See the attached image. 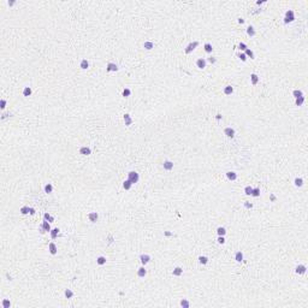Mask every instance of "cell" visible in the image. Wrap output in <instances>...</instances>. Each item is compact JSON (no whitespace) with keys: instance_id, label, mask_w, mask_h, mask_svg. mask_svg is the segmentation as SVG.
Masks as SVG:
<instances>
[{"instance_id":"7402d4cb","label":"cell","mask_w":308,"mask_h":308,"mask_svg":"<svg viewBox=\"0 0 308 308\" xmlns=\"http://www.w3.org/2000/svg\"><path fill=\"white\" fill-rule=\"evenodd\" d=\"M143 47H145L146 49H148V51H149V49H152V48L154 47V43H153L152 41H146V42L143 43Z\"/></svg>"},{"instance_id":"7a4b0ae2","label":"cell","mask_w":308,"mask_h":308,"mask_svg":"<svg viewBox=\"0 0 308 308\" xmlns=\"http://www.w3.org/2000/svg\"><path fill=\"white\" fill-rule=\"evenodd\" d=\"M128 179L134 184V183H137V182H139L140 176H139V173H137V172H135V171H130V172L128 173Z\"/></svg>"},{"instance_id":"f546056e","label":"cell","mask_w":308,"mask_h":308,"mask_svg":"<svg viewBox=\"0 0 308 308\" xmlns=\"http://www.w3.org/2000/svg\"><path fill=\"white\" fill-rule=\"evenodd\" d=\"M199 262H200L201 265H206V264L208 262V258H207V256H200V258H199Z\"/></svg>"},{"instance_id":"9c48e42d","label":"cell","mask_w":308,"mask_h":308,"mask_svg":"<svg viewBox=\"0 0 308 308\" xmlns=\"http://www.w3.org/2000/svg\"><path fill=\"white\" fill-rule=\"evenodd\" d=\"M97 218H99V214H97L96 212H90V213L88 214V219H89L91 223H95V222L97 220Z\"/></svg>"},{"instance_id":"d4e9b609","label":"cell","mask_w":308,"mask_h":308,"mask_svg":"<svg viewBox=\"0 0 308 308\" xmlns=\"http://www.w3.org/2000/svg\"><path fill=\"white\" fill-rule=\"evenodd\" d=\"M292 95L297 99V97H301V96H303V93H302V90H300V89H295L294 91H292Z\"/></svg>"},{"instance_id":"4316f807","label":"cell","mask_w":308,"mask_h":308,"mask_svg":"<svg viewBox=\"0 0 308 308\" xmlns=\"http://www.w3.org/2000/svg\"><path fill=\"white\" fill-rule=\"evenodd\" d=\"M217 232H218L219 236H225V235H226V230H225V228H223V226H219V228L217 229Z\"/></svg>"},{"instance_id":"836d02e7","label":"cell","mask_w":308,"mask_h":308,"mask_svg":"<svg viewBox=\"0 0 308 308\" xmlns=\"http://www.w3.org/2000/svg\"><path fill=\"white\" fill-rule=\"evenodd\" d=\"M294 183H295L296 187H302V185H303V179H302V178H295Z\"/></svg>"},{"instance_id":"d6986e66","label":"cell","mask_w":308,"mask_h":308,"mask_svg":"<svg viewBox=\"0 0 308 308\" xmlns=\"http://www.w3.org/2000/svg\"><path fill=\"white\" fill-rule=\"evenodd\" d=\"M203 48H205V52L206 53H212V51H213V47H212V45L211 43H205V46H203Z\"/></svg>"},{"instance_id":"b9f144b4","label":"cell","mask_w":308,"mask_h":308,"mask_svg":"<svg viewBox=\"0 0 308 308\" xmlns=\"http://www.w3.org/2000/svg\"><path fill=\"white\" fill-rule=\"evenodd\" d=\"M10 306H11V303H10V301L9 300H3V307L4 308H10Z\"/></svg>"},{"instance_id":"7bdbcfd3","label":"cell","mask_w":308,"mask_h":308,"mask_svg":"<svg viewBox=\"0 0 308 308\" xmlns=\"http://www.w3.org/2000/svg\"><path fill=\"white\" fill-rule=\"evenodd\" d=\"M238 47H240V49L241 51H246L248 47H247V45L244 43V42H240V45H238Z\"/></svg>"},{"instance_id":"5bb4252c","label":"cell","mask_w":308,"mask_h":308,"mask_svg":"<svg viewBox=\"0 0 308 308\" xmlns=\"http://www.w3.org/2000/svg\"><path fill=\"white\" fill-rule=\"evenodd\" d=\"M226 177H228L230 181H235V179L237 178V173L234 172V171H228V172H226Z\"/></svg>"},{"instance_id":"ab89813d","label":"cell","mask_w":308,"mask_h":308,"mask_svg":"<svg viewBox=\"0 0 308 308\" xmlns=\"http://www.w3.org/2000/svg\"><path fill=\"white\" fill-rule=\"evenodd\" d=\"M246 55H247V57H250V59H254V53H253V51H250L249 48L246 49Z\"/></svg>"},{"instance_id":"8fae6325","label":"cell","mask_w":308,"mask_h":308,"mask_svg":"<svg viewBox=\"0 0 308 308\" xmlns=\"http://www.w3.org/2000/svg\"><path fill=\"white\" fill-rule=\"evenodd\" d=\"M91 153V149L89 147H81L79 148V154L82 155H89Z\"/></svg>"},{"instance_id":"bcb514c9","label":"cell","mask_w":308,"mask_h":308,"mask_svg":"<svg viewBox=\"0 0 308 308\" xmlns=\"http://www.w3.org/2000/svg\"><path fill=\"white\" fill-rule=\"evenodd\" d=\"M218 242H219L220 244H224V243H225V238H224V236H219V238H218Z\"/></svg>"},{"instance_id":"cb8c5ba5","label":"cell","mask_w":308,"mask_h":308,"mask_svg":"<svg viewBox=\"0 0 308 308\" xmlns=\"http://www.w3.org/2000/svg\"><path fill=\"white\" fill-rule=\"evenodd\" d=\"M96 264L97 265H105L106 264V258L105 256H99L96 259Z\"/></svg>"},{"instance_id":"f1b7e54d","label":"cell","mask_w":308,"mask_h":308,"mask_svg":"<svg viewBox=\"0 0 308 308\" xmlns=\"http://www.w3.org/2000/svg\"><path fill=\"white\" fill-rule=\"evenodd\" d=\"M252 196H254V197H259V196H260V188H253Z\"/></svg>"},{"instance_id":"ac0fdd59","label":"cell","mask_w":308,"mask_h":308,"mask_svg":"<svg viewBox=\"0 0 308 308\" xmlns=\"http://www.w3.org/2000/svg\"><path fill=\"white\" fill-rule=\"evenodd\" d=\"M146 274H147V271H146L145 267H140V268L137 270V276H139V277L142 278V277H145Z\"/></svg>"},{"instance_id":"4fadbf2b","label":"cell","mask_w":308,"mask_h":308,"mask_svg":"<svg viewBox=\"0 0 308 308\" xmlns=\"http://www.w3.org/2000/svg\"><path fill=\"white\" fill-rule=\"evenodd\" d=\"M124 123H125V125H131L133 118H131V116H130L129 113H125V115H124Z\"/></svg>"},{"instance_id":"277c9868","label":"cell","mask_w":308,"mask_h":308,"mask_svg":"<svg viewBox=\"0 0 308 308\" xmlns=\"http://www.w3.org/2000/svg\"><path fill=\"white\" fill-rule=\"evenodd\" d=\"M196 66H197L199 69H205V67H206V59L199 58V59L196 60Z\"/></svg>"},{"instance_id":"db71d44e","label":"cell","mask_w":308,"mask_h":308,"mask_svg":"<svg viewBox=\"0 0 308 308\" xmlns=\"http://www.w3.org/2000/svg\"><path fill=\"white\" fill-rule=\"evenodd\" d=\"M238 23H241V24H242V23H244V19H242V18H240V19H238Z\"/></svg>"},{"instance_id":"11a10c76","label":"cell","mask_w":308,"mask_h":308,"mask_svg":"<svg viewBox=\"0 0 308 308\" xmlns=\"http://www.w3.org/2000/svg\"><path fill=\"white\" fill-rule=\"evenodd\" d=\"M171 235H172V234H171V232H169V231H166V232H165V236H171Z\"/></svg>"},{"instance_id":"1f68e13d","label":"cell","mask_w":308,"mask_h":308,"mask_svg":"<svg viewBox=\"0 0 308 308\" xmlns=\"http://www.w3.org/2000/svg\"><path fill=\"white\" fill-rule=\"evenodd\" d=\"M42 226H43V229L46 230V231H51V225H49V222L48 220H45L43 223H42Z\"/></svg>"},{"instance_id":"ee69618b","label":"cell","mask_w":308,"mask_h":308,"mask_svg":"<svg viewBox=\"0 0 308 308\" xmlns=\"http://www.w3.org/2000/svg\"><path fill=\"white\" fill-rule=\"evenodd\" d=\"M238 58H240L242 61H246V60H247V55H246V53H240V54H238Z\"/></svg>"},{"instance_id":"8d00e7d4","label":"cell","mask_w":308,"mask_h":308,"mask_svg":"<svg viewBox=\"0 0 308 308\" xmlns=\"http://www.w3.org/2000/svg\"><path fill=\"white\" fill-rule=\"evenodd\" d=\"M252 191H253V188H252L250 185H247V187L244 188V193H246V195H252Z\"/></svg>"},{"instance_id":"484cf974","label":"cell","mask_w":308,"mask_h":308,"mask_svg":"<svg viewBox=\"0 0 308 308\" xmlns=\"http://www.w3.org/2000/svg\"><path fill=\"white\" fill-rule=\"evenodd\" d=\"M131 185H133V183L129 181V179H127V181H124V183H123V188L125 189V190H129L130 188H131Z\"/></svg>"},{"instance_id":"e575fe53","label":"cell","mask_w":308,"mask_h":308,"mask_svg":"<svg viewBox=\"0 0 308 308\" xmlns=\"http://www.w3.org/2000/svg\"><path fill=\"white\" fill-rule=\"evenodd\" d=\"M64 295H65L67 298H71V297H73V292H72L70 289H66V290L64 291Z\"/></svg>"},{"instance_id":"9f6ffc18","label":"cell","mask_w":308,"mask_h":308,"mask_svg":"<svg viewBox=\"0 0 308 308\" xmlns=\"http://www.w3.org/2000/svg\"><path fill=\"white\" fill-rule=\"evenodd\" d=\"M271 200L274 201V200H276V196H274V195H271Z\"/></svg>"},{"instance_id":"d6a6232c","label":"cell","mask_w":308,"mask_h":308,"mask_svg":"<svg viewBox=\"0 0 308 308\" xmlns=\"http://www.w3.org/2000/svg\"><path fill=\"white\" fill-rule=\"evenodd\" d=\"M31 91H33V90H31L30 87H25L24 90H23V95H24V96H29V95L31 94Z\"/></svg>"},{"instance_id":"3957f363","label":"cell","mask_w":308,"mask_h":308,"mask_svg":"<svg viewBox=\"0 0 308 308\" xmlns=\"http://www.w3.org/2000/svg\"><path fill=\"white\" fill-rule=\"evenodd\" d=\"M199 46V41H194V42H190L188 46H187V48H185V53L187 54H189V53H191L196 47Z\"/></svg>"},{"instance_id":"ba28073f","label":"cell","mask_w":308,"mask_h":308,"mask_svg":"<svg viewBox=\"0 0 308 308\" xmlns=\"http://www.w3.org/2000/svg\"><path fill=\"white\" fill-rule=\"evenodd\" d=\"M163 166H164V170H166V171H171V170L173 169V163H172V161H170V160H166V161H164Z\"/></svg>"},{"instance_id":"816d5d0a","label":"cell","mask_w":308,"mask_h":308,"mask_svg":"<svg viewBox=\"0 0 308 308\" xmlns=\"http://www.w3.org/2000/svg\"><path fill=\"white\" fill-rule=\"evenodd\" d=\"M29 213H30L31 216H34L36 212H35V210H34V208H31V207H30V210H29Z\"/></svg>"},{"instance_id":"6f0895ef","label":"cell","mask_w":308,"mask_h":308,"mask_svg":"<svg viewBox=\"0 0 308 308\" xmlns=\"http://www.w3.org/2000/svg\"><path fill=\"white\" fill-rule=\"evenodd\" d=\"M13 4H15V1H9V5H10V6H12Z\"/></svg>"},{"instance_id":"f35d334b","label":"cell","mask_w":308,"mask_h":308,"mask_svg":"<svg viewBox=\"0 0 308 308\" xmlns=\"http://www.w3.org/2000/svg\"><path fill=\"white\" fill-rule=\"evenodd\" d=\"M303 101H304V96L297 97V99H296V105H297V106H301V105L303 104Z\"/></svg>"},{"instance_id":"2e32d148","label":"cell","mask_w":308,"mask_h":308,"mask_svg":"<svg viewBox=\"0 0 308 308\" xmlns=\"http://www.w3.org/2000/svg\"><path fill=\"white\" fill-rule=\"evenodd\" d=\"M232 93H234V87L232 85H226L224 88V94L225 95H231Z\"/></svg>"},{"instance_id":"6da1fadb","label":"cell","mask_w":308,"mask_h":308,"mask_svg":"<svg viewBox=\"0 0 308 308\" xmlns=\"http://www.w3.org/2000/svg\"><path fill=\"white\" fill-rule=\"evenodd\" d=\"M294 21H295L294 11H292V10L286 11V13H285V18H284V23H285V24H288V23H291V22H294Z\"/></svg>"},{"instance_id":"f5cc1de1","label":"cell","mask_w":308,"mask_h":308,"mask_svg":"<svg viewBox=\"0 0 308 308\" xmlns=\"http://www.w3.org/2000/svg\"><path fill=\"white\" fill-rule=\"evenodd\" d=\"M216 119H217V121H219V119H222V115H220V113H218V115H217V116H216Z\"/></svg>"},{"instance_id":"9a60e30c","label":"cell","mask_w":308,"mask_h":308,"mask_svg":"<svg viewBox=\"0 0 308 308\" xmlns=\"http://www.w3.org/2000/svg\"><path fill=\"white\" fill-rule=\"evenodd\" d=\"M250 82H252L253 85L258 84V82H259V76H258L256 73H252V75H250Z\"/></svg>"},{"instance_id":"44dd1931","label":"cell","mask_w":308,"mask_h":308,"mask_svg":"<svg viewBox=\"0 0 308 308\" xmlns=\"http://www.w3.org/2000/svg\"><path fill=\"white\" fill-rule=\"evenodd\" d=\"M183 273V268L182 267H176L175 270H173V272H172V274L173 276H176V277H178V276H181Z\"/></svg>"},{"instance_id":"f907efd6","label":"cell","mask_w":308,"mask_h":308,"mask_svg":"<svg viewBox=\"0 0 308 308\" xmlns=\"http://www.w3.org/2000/svg\"><path fill=\"white\" fill-rule=\"evenodd\" d=\"M39 230H40V232H41V234H45V232H46V230L43 229V226H42V225H40V226H39Z\"/></svg>"},{"instance_id":"52a82bcc","label":"cell","mask_w":308,"mask_h":308,"mask_svg":"<svg viewBox=\"0 0 308 308\" xmlns=\"http://www.w3.org/2000/svg\"><path fill=\"white\" fill-rule=\"evenodd\" d=\"M117 70H118V66L115 63H109L107 66H106V71L107 72H112V71H117Z\"/></svg>"},{"instance_id":"7c38bea8","label":"cell","mask_w":308,"mask_h":308,"mask_svg":"<svg viewBox=\"0 0 308 308\" xmlns=\"http://www.w3.org/2000/svg\"><path fill=\"white\" fill-rule=\"evenodd\" d=\"M48 250H49V253L51 254H57V246H55V243H53V242H51L49 244H48Z\"/></svg>"},{"instance_id":"5b68a950","label":"cell","mask_w":308,"mask_h":308,"mask_svg":"<svg viewBox=\"0 0 308 308\" xmlns=\"http://www.w3.org/2000/svg\"><path fill=\"white\" fill-rule=\"evenodd\" d=\"M140 260H141L142 265H147L149 262V260H151V256L148 254H141L140 255Z\"/></svg>"},{"instance_id":"603a6c76","label":"cell","mask_w":308,"mask_h":308,"mask_svg":"<svg viewBox=\"0 0 308 308\" xmlns=\"http://www.w3.org/2000/svg\"><path fill=\"white\" fill-rule=\"evenodd\" d=\"M81 69H83V70H87L88 69V66H89V63H88V60L87 59H82V61H81Z\"/></svg>"},{"instance_id":"60d3db41","label":"cell","mask_w":308,"mask_h":308,"mask_svg":"<svg viewBox=\"0 0 308 308\" xmlns=\"http://www.w3.org/2000/svg\"><path fill=\"white\" fill-rule=\"evenodd\" d=\"M29 210H30V207L24 206V207L21 208V213H22V214H28V213H29Z\"/></svg>"},{"instance_id":"7dc6e473","label":"cell","mask_w":308,"mask_h":308,"mask_svg":"<svg viewBox=\"0 0 308 308\" xmlns=\"http://www.w3.org/2000/svg\"><path fill=\"white\" fill-rule=\"evenodd\" d=\"M208 61H210L211 64H214V63L217 61V59H216L214 57H211V58H208Z\"/></svg>"},{"instance_id":"74e56055","label":"cell","mask_w":308,"mask_h":308,"mask_svg":"<svg viewBox=\"0 0 308 308\" xmlns=\"http://www.w3.org/2000/svg\"><path fill=\"white\" fill-rule=\"evenodd\" d=\"M181 306L184 307V308H189V307H190V303H189V301H187V300H182V301H181Z\"/></svg>"},{"instance_id":"ffe728a7","label":"cell","mask_w":308,"mask_h":308,"mask_svg":"<svg viewBox=\"0 0 308 308\" xmlns=\"http://www.w3.org/2000/svg\"><path fill=\"white\" fill-rule=\"evenodd\" d=\"M235 260H236L237 262H241V261L243 260V253H242V252H237V253L235 254Z\"/></svg>"},{"instance_id":"4dcf8cb0","label":"cell","mask_w":308,"mask_h":308,"mask_svg":"<svg viewBox=\"0 0 308 308\" xmlns=\"http://www.w3.org/2000/svg\"><path fill=\"white\" fill-rule=\"evenodd\" d=\"M247 34L249 35V36H254L255 35V30H254V28L252 27V25H249L248 28H247Z\"/></svg>"},{"instance_id":"d590c367","label":"cell","mask_w":308,"mask_h":308,"mask_svg":"<svg viewBox=\"0 0 308 308\" xmlns=\"http://www.w3.org/2000/svg\"><path fill=\"white\" fill-rule=\"evenodd\" d=\"M130 94H131V90H130L129 88H124V90H123V96H124V97H128V96H130Z\"/></svg>"},{"instance_id":"c3c4849f","label":"cell","mask_w":308,"mask_h":308,"mask_svg":"<svg viewBox=\"0 0 308 308\" xmlns=\"http://www.w3.org/2000/svg\"><path fill=\"white\" fill-rule=\"evenodd\" d=\"M244 207H246V208H252V207H253V205H252V203H249V202H246V203H244Z\"/></svg>"},{"instance_id":"8992f818","label":"cell","mask_w":308,"mask_h":308,"mask_svg":"<svg viewBox=\"0 0 308 308\" xmlns=\"http://www.w3.org/2000/svg\"><path fill=\"white\" fill-rule=\"evenodd\" d=\"M306 271H307V267H306L304 265H298V266L295 268V272H296L297 274H304Z\"/></svg>"},{"instance_id":"681fc988","label":"cell","mask_w":308,"mask_h":308,"mask_svg":"<svg viewBox=\"0 0 308 308\" xmlns=\"http://www.w3.org/2000/svg\"><path fill=\"white\" fill-rule=\"evenodd\" d=\"M43 218H45V220H49V218H51V216L48 214V213H45L43 214Z\"/></svg>"},{"instance_id":"e0dca14e","label":"cell","mask_w":308,"mask_h":308,"mask_svg":"<svg viewBox=\"0 0 308 308\" xmlns=\"http://www.w3.org/2000/svg\"><path fill=\"white\" fill-rule=\"evenodd\" d=\"M49 232H51L52 240H54V238H57V236H58V234H59V229H58V228H54V229H52Z\"/></svg>"},{"instance_id":"83f0119b","label":"cell","mask_w":308,"mask_h":308,"mask_svg":"<svg viewBox=\"0 0 308 308\" xmlns=\"http://www.w3.org/2000/svg\"><path fill=\"white\" fill-rule=\"evenodd\" d=\"M52 190H53V185H52L51 183H47V184L45 185V193L49 194V193H52Z\"/></svg>"},{"instance_id":"30bf717a","label":"cell","mask_w":308,"mask_h":308,"mask_svg":"<svg viewBox=\"0 0 308 308\" xmlns=\"http://www.w3.org/2000/svg\"><path fill=\"white\" fill-rule=\"evenodd\" d=\"M224 134L228 136V137H234L235 136V130L232 129V128H225V130H224Z\"/></svg>"},{"instance_id":"f6af8a7d","label":"cell","mask_w":308,"mask_h":308,"mask_svg":"<svg viewBox=\"0 0 308 308\" xmlns=\"http://www.w3.org/2000/svg\"><path fill=\"white\" fill-rule=\"evenodd\" d=\"M0 107H1L3 110L6 107V100L5 99H1V101H0Z\"/></svg>"}]
</instances>
